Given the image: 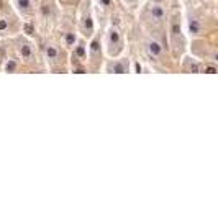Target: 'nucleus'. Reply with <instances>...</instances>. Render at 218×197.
Instances as JSON below:
<instances>
[{
	"label": "nucleus",
	"mask_w": 218,
	"mask_h": 197,
	"mask_svg": "<svg viewBox=\"0 0 218 197\" xmlns=\"http://www.w3.org/2000/svg\"><path fill=\"white\" fill-rule=\"evenodd\" d=\"M151 17L154 18L156 21H162L166 18V10H164V7L162 5H159V4H154L151 7Z\"/></svg>",
	"instance_id": "nucleus-5"
},
{
	"label": "nucleus",
	"mask_w": 218,
	"mask_h": 197,
	"mask_svg": "<svg viewBox=\"0 0 218 197\" xmlns=\"http://www.w3.org/2000/svg\"><path fill=\"white\" fill-rule=\"evenodd\" d=\"M126 2H128V0H126Z\"/></svg>",
	"instance_id": "nucleus-24"
},
{
	"label": "nucleus",
	"mask_w": 218,
	"mask_h": 197,
	"mask_svg": "<svg viewBox=\"0 0 218 197\" xmlns=\"http://www.w3.org/2000/svg\"><path fill=\"white\" fill-rule=\"evenodd\" d=\"M20 54L23 59H31V56H33V51H31V46L30 44H21L20 46Z\"/></svg>",
	"instance_id": "nucleus-10"
},
{
	"label": "nucleus",
	"mask_w": 218,
	"mask_h": 197,
	"mask_svg": "<svg viewBox=\"0 0 218 197\" xmlns=\"http://www.w3.org/2000/svg\"><path fill=\"white\" fill-rule=\"evenodd\" d=\"M84 31L85 35H90L94 31V20H92V15H87L84 18Z\"/></svg>",
	"instance_id": "nucleus-9"
},
{
	"label": "nucleus",
	"mask_w": 218,
	"mask_h": 197,
	"mask_svg": "<svg viewBox=\"0 0 218 197\" xmlns=\"http://www.w3.org/2000/svg\"><path fill=\"white\" fill-rule=\"evenodd\" d=\"M77 43V35L75 33H67L66 35V44L67 46H74Z\"/></svg>",
	"instance_id": "nucleus-13"
},
{
	"label": "nucleus",
	"mask_w": 218,
	"mask_h": 197,
	"mask_svg": "<svg viewBox=\"0 0 218 197\" xmlns=\"http://www.w3.org/2000/svg\"><path fill=\"white\" fill-rule=\"evenodd\" d=\"M75 56H77L79 59H85V44H84V41L80 40V41L77 43V48H75Z\"/></svg>",
	"instance_id": "nucleus-12"
},
{
	"label": "nucleus",
	"mask_w": 218,
	"mask_h": 197,
	"mask_svg": "<svg viewBox=\"0 0 218 197\" xmlns=\"http://www.w3.org/2000/svg\"><path fill=\"white\" fill-rule=\"evenodd\" d=\"M74 72H77V74H84L85 71H84L82 67H75V71H74Z\"/></svg>",
	"instance_id": "nucleus-20"
},
{
	"label": "nucleus",
	"mask_w": 218,
	"mask_h": 197,
	"mask_svg": "<svg viewBox=\"0 0 218 197\" xmlns=\"http://www.w3.org/2000/svg\"><path fill=\"white\" fill-rule=\"evenodd\" d=\"M200 31H202L200 21H198L197 18H190L189 20V33L192 35V36H197V35H200Z\"/></svg>",
	"instance_id": "nucleus-6"
},
{
	"label": "nucleus",
	"mask_w": 218,
	"mask_h": 197,
	"mask_svg": "<svg viewBox=\"0 0 218 197\" xmlns=\"http://www.w3.org/2000/svg\"><path fill=\"white\" fill-rule=\"evenodd\" d=\"M41 12H43V15H48V13H49V10H48V5H43Z\"/></svg>",
	"instance_id": "nucleus-19"
},
{
	"label": "nucleus",
	"mask_w": 218,
	"mask_h": 197,
	"mask_svg": "<svg viewBox=\"0 0 218 197\" xmlns=\"http://www.w3.org/2000/svg\"><path fill=\"white\" fill-rule=\"evenodd\" d=\"M108 53L111 56L118 54L121 48H123V41H121V33H120L118 30H110V33H108Z\"/></svg>",
	"instance_id": "nucleus-1"
},
{
	"label": "nucleus",
	"mask_w": 218,
	"mask_h": 197,
	"mask_svg": "<svg viewBox=\"0 0 218 197\" xmlns=\"http://www.w3.org/2000/svg\"><path fill=\"white\" fill-rule=\"evenodd\" d=\"M107 72H111V74H126L128 72V66L123 63V61H116V63H110L107 66Z\"/></svg>",
	"instance_id": "nucleus-4"
},
{
	"label": "nucleus",
	"mask_w": 218,
	"mask_h": 197,
	"mask_svg": "<svg viewBox=\"0 0 218 197\" xmlns=\"http://www.w3.org/2000/svg\"><path fill=\"white\" fill-rule=\"evenodd\" d=\"M190 72H193V74L200 72V66H198L197 63H192V64H190Z\"/></svg>",
	"instance_id": "nucleus-17"
},
{
	"label": "nucleus",
	"mask_w": 218,
	"mask_h": 197,
	"mask_svg": "<svg viewBox=\"0 0 218 197\" xmlns=\"http://www.w3.org/2000/svg\"><path fill=\"white\" fill-rule=\"evenodd\" d=\"M146 49H148V54L151 56V58H159V56L162 54V46H161V43H157L156 40L148 41Z\"/></svg>",
	"instance_id": "nucleus-3"
},
{
	"label": "nucleus",
	"mask_w": 218,
	"mask_h": 197,
	"mask_svg": "<svg viewBox=\"0 0 218 197\" xmlns=\"http://www.w3.org/2000/svg\"><path fill=\"white\" fill-rule=\"evenodd\" d=\"M17 7L21 12H31V0H17Z\"/></svg>",
	"instance_id": "nucleus-11"
},
{
	"label": "nucleus",
	"mask_w": 218,
	"mask_h": 197,
	"mask_svg": "<svg viewBox=\"0 0 218 197\" xmlns=\"http://www.w3.org/2000/svg\"><path fill=\"white\" fill-rule=\"evenodd\" d=\"M205 72H207V74H217V72H218V67H217V66H207V67H205Z\"/></svg>",
	"instance_id": "nucleus-16"
},
{
	"label": "nucleus",
	"mask_w": 218,
	"mask_h": 197,
	"mask_svg": "<svg viewBox=\"0 0 218 197\" xmlns=\"http://www.w3.org/2000/svg\"><path fill=\"white\" fill-rule=\"evenodd\" d=\"M100 2H102L105 7H108V5H110V0H100Z\"/></svg>",
	"instance_id": "nucleus-22"
},
{
	"label": "nucleus",
	"mask_w": 218,
	"mask_h": 197,
	"mask_svg": "<svg viewBox=\"0 0 218 197\" xmlns=\"http://www.w3.org/2000/svg\"><path fill=\"white\" fill-rule=\"evenodd\" d=\"M59 56V51L56 46H53V44H49V46H46V58L49 59V61H54V59H58Z\"/></svg>",
	"instance_id": "nucleus-8"
},
{
	"label": "nucleus",
	"mask_w": 218,
	"mask_h": 197,
	"mask_svg": "<svg viewBox=\"0 0 218 197\" xmlns=\"http://www.w3.org/2000/svg\"><path fill=\"white\" fill-rule=\"evenodd\" d=\"M135 71H136V72H141V66H140L138 63L135 64Z\"/></svg>",
	"instance_id": "nucleus-21"
},
{
	"label": "nucleus",
	"mask_w": 218,
	"mask_h": 197,
	"mask_svg": "<svg viewBox=\"0 0 218 197\" xmlns=\"http://www.w3.org/2000/svg\"><path fill=\"white\" fill-rule=\"evenodd\" d=\"M4 30H7V21L0 20V31H4Z\"/></svg>",
	"instance_id": "nucleus-18"
},
{
	"label": "nucleus",
	"mask_w": 218,
	"mask_h": 197,
	"mask_svg": "<svg viewBox=\"0 0 218 197\" xmlns=\"http://www.w3.org/2000/svg\"><path fill=\"white\" fill-rule=\"evenodd\" d=\"M213 58H215V61L218 63V53H215V54H213Z\"/></svg>",
	"instance_id": "nucleus-23"
},
{
	"label": "nucleus",
	"mask_w": 218,
	"mask_h": 197,
	"mask_svg": "<svg viewBox=\"0 0 218 197\" xmlns=\"http://www.w3.org/2000/svg\"><path fill=\"white\" fill-rule=\"evenodd\" d=\"M89 53H90V58L97 59L100 54V40L99 38H95L90 41V46H89Z\"/></svg>",
	"instance_id": "nucleus-7"
},
{
	"label": "nucleus",
	"mask_w": 218,
	"mask_h": 197,
	"mask_svg": "<svg viewBox=\"0 0 218 197\" xmlns=\"http://www.w3.org/2000/svg\"><path fill=\"white\" fill-rule=\"evenodd\" d=\"M23 31H25L26 35H35V26L31 25V23H25V25H23Z\"/></svg>",
	"instance_id": "nucleus-14"
},
{
	"label": "nucleus",
	"mask_w": 218,
	"mask_h": 197,
	"mask_svg": "<svg viewBox=\"0 0 218 197\" xmlns=\"http://www.w3.org/2000/svg\"><path fill=\"white\" fill-rule=\"evenodd\" d=\"M171 40L174 43H177L179 40L184 41V38H182V30H181V23H179V17H176L172 20V25H171Z\"/></svg>",
	"instance_id": "nucleus-2"
},
{
	"label": "nucleus",
	"mask_w": 218,
	"mask_h": 197,
	"mask_svg": "<svg viewBox=\"0 0 218 197\" xmlns=\"http://www.w3.org/2000/svg\"><path fill=\"white\" fill-rule=\"evenodd\" d=\"M15 67H17V63H15V61H8L7 66H5V72H13Z\"/></svg>",
	"instance_id": "nucleus-15"
}]
</instances>
